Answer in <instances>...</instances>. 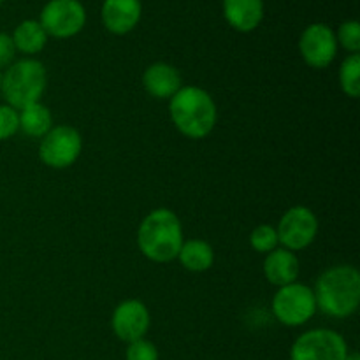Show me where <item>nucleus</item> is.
Listing matches in <instances>:
<instances>
[{
    "mask_svg": "<svg viewBox=\"0 0 360 360\" xmlns=\"http://www.w3.org/2000/svg\"><path fill=\"white\" fill-rule=\"evenodd\" d=\"M250 246L255 250L257 253L267 255L273 250L280 248V239H278L276 227L271 224H260L250 234Z\"/></svg>",
    "mask_w": 360,
    "mask_h": 360,
    "instance_id": "aec40b11",
    "label": "nucleus"
},
{
    "mask_svg": "<svg viewBox=\"0 0 360 360\" xmlns=\"http://www.w3.org/2000/svg\"><path fill=\"white\" fill-rule=\"evenodd\" d=\"M48 86V70L37 58H23L13 62L2 72L0 94L7 105L16 111L41 102Z\"/></svg>",
    "mask_w": 360,
    "mask_h": 360,
    "instance_id": "20e7f679",
    "label": "nucleus"
},
{
    "mask_svg": "<svg viewBox=\"0 0 360 360\" xmlns=\"http://www.w3.org/2000/svg\"><path fill=\"white\" fill-rule=\"evenodd\" d=\"M39 23L48 37L70 39L86 25V9L79 0H49L42 7Z\"/></svg>",
    "mask_w": 360,
    "mask_h": 360,
    "instance_id": "6e6552de",
    "label": "nucleus"
},
{
    "mask_svg": "<svg viewBox=\"0 0 360 360\" xmlns=\"http://www.w3.org/2000/svg\"><path fill=\"white\" fill-rule=\"evenodd\" d=\"M271 309L278 322L285 327L304 326L319 311L313 288L299 281L278 288L271 301Z\"/></svg>",
    "mask_w": 360,
    "mask_h": 360,
    "instance_id": "39448f33",
    "label": "nucleus"
},
{
    "mask_svg": "<svg viewBox=\"0 0 360 360\" xmlns=\"http://www.w3.org/2000/svg\"><path fill=\"white\" fill-rule=\"evenodd\" d=\"M172 125L188 139H204L218 122L217 102L200 86H181L169 98Z\"/></svg>",
    "mask_w": 360,
    "mask_h": 360,
    "instance_id": "f257e3e1",
    "label": "nucleus"
},
{
    "mask_svg": "<svg viewBox=\"0 0 360 360\" xmlns=\"http://www.w3.org/2000/svg\"><path fill=\"white\" fill-rule=\"evenodd\" d=\"M4 2V0H0V4H2Z\"/></svg>",
    "mask_w": 360,
    "mask_h": 360,
    "instance_id": "bb28decb",
    "label": "nucleus"
},
{
    "mask_svg": "<svg viewBox=\"0 0 360 360\" xmlns=\"http://www.w3.org/2000/svg\"><path fill=\"white\" fill-rule=\"evenodd\" d=\"M13 42L16 51L28 55L30 58L32 55H37L48 44V34L42 28V25L37 20H25L14 28L13 32Z\"/></svg>",
    "mask_w": 360,
    "mask_h": 360,
    "instance_id": "f3484780",
    "label": "nucleus"
},
{
    "mask_svg": "<svg viewBox=\"0 0 360 360\" xmlns=\"http://www.w3.org/2000/svg\"><path fill=\"white\" fill-rule=\"evenodd\" d=\"M347 340L333 329H311L294 341L290 360H345L348 355Z\"/></svg>",
    "mask_w": 360,
    "mask_h": 360,
    "instance_id": "0eeeda50",
    "label": "nucleus"
},
{
    "mask_svg": "<svg viewBox=\"0 0 360 360\" xmlns=\"http://www.w3.org/2000/svg\"><path fill=\"white\" fill-rule=\"evenodd\" d=\"M313 294L316 309L333 319H348L360 306V273L357 267L334 266L316 280Z\"/></svg>",
    "mask_w": 360,
    "mask_h": 360,
    "instance_id": "7ed1b4c3",
    "label": "nucleus"
},
{
    "mask_svg": "<svg viewBox=\"0 0 360 360\" xmlns=\"http://www.w3.org/2000/svg\"><path fill=\"white\" fill-rule=\"evenodd\" d=\"M281 248L301 252L308 248L319 234V218L309 207L294 206L283 213L276 225Z\"/></svg>",
    "mask_w": 360,
    "mask_h": 360,
    "instance_id": "1a4fd4ad",
    "label": "nucleus"
},
{
    "mask_svg": "<svg viewBox=\"0 0 360 360\" xmlns=\"http://www.w3.org/2000/svg\"><path fill=\"white\" fill-rule=\"evenodd\" d=\"M224 16L234 30L248 34L264 20V0H224Z\"/></svg>",
    "mask_w": 360,
    "mask_h": 360,
    "instance_id": "2eb2a0df",
    "label": "nucleus"
},
{
    "mask_svg": "<svg viewBox=\"0 0 360 360\" xmlns=\"http://www.w3.org/2000/svg\"><path fill=\"white\" fill-rule=\"evenodd\" d=\"M0 84H2V70H0Z\"/></svg>",
    "mask_w": 360,
    "mask_h": 360,
    "instance_id": "a878e982",
    "label": "nucleus"
},
{
    "mask_svg": "<svg viewBox=\"0 0 360 360\" xmlns=\"http://www.w3.org/2000/svg\"><path fill=\"white\" fill-rule=\"evenodd\" d=\"M181 86V74L171 63H151L143 72V88L157 101H169Z\"/></svg>",
    "mask_w": 360,
    "mask_h": 360,
    "instance_id": "ddd939ff",
    "label": "nucleus"
},
{
    "mask_svg": "<svg viewBox=\"0 0 360 360\" xmlns=\"http://www.w3.org/2000/svg\"><path fill=\"white\" fill-rule=\"evenodd\" d=\"M338 46L347 49L350 55L360 53V25L357 20L345 21L340 25V30L336 32Z\"/></svg>",
    "mask_w": 360,
    "mask_h": 360,
    "instance_id": "412c9836",
    "label": "nucleus"
},
{
    "mask_svg": "<svg viewBox=\"0 0 360 360\" xmlns=\"http://www.w3.org/2000/svg\"><path fill=\"white\" fill-rule=\"evenodd\" d=\"M83 151V137L72 125H55L39 139V158L48 167L63 171L77 162Z\"/></svg>",
    "mask_w": 360,
    "mask_h": 360,
    "instance_id": "423d86ee",
    "label": "nucleus"
},
{
    "mask_svg": "<svg viewBox=\"0 0 360 360\" xmlns=\"http://www.w3.org/2000/svg\"><path fill=\"white\" fill-rule=\"evenodd\" d=\"M178 260L190 273H204L213 267L214 250L204 239H188V241H183Z\"/></svg>",
    "mask_w": 360,
    "mask_h": 360,
    "instance_id": "dca6fc26",
    "label": "nucleus"
},
{
    "mask_svg": "<svg viewBox=\"0 0 360 360\" xmlns=\"http://www.w3.org/2000/svg\"><path fill=\"white\" fill-rule=\"evenodd\" d=\"M345 360H360V355L357 354V352H348L347 359Z\"/></svg>",
    "mask_w": 360,
    "mask_h": 360,
    "instance_id": "393cba45",
    "label": "nucleus"
},
{
    "mask_svg": "<svg viewBox=\"0 0 360 360\" xmlns=\"http://www.w3.org/2000/svg\"><path fill=\"white\" fill-rule=\"evenodd\" d=\"M115 336L123 343H134L146 338L151 327V315L148 306L139 299H127L115 308L111 316Z\"/></svg>",
    "mask_w": 360,
    "mask_h": 360,
    "instance_id": "9b49d317",
    "label": "nucleus"
},
{
    "mask_svg": "<svg viewBox=\"0 0 360 360\" xmlns=\"http://www.w3.org/2000/svg\"><path fill=\"white\" fill-rule=\"evenodd\" d=\"M137 246L148 260L167 264L178 259L185 236L181 220L169 207L150 211L137 229Z\"/></svg>",
    "mask_w": 360,
    "mask_h": 360,
    "instance_id": "f03ea898",
    "label": "nucleus"
},
{
    "mask_svg": "<svg viewBox=\"0 0 360 360\" xmlns=\"http://www.w3.org/2000/svg\"><path fill=\"white\" fill-rule=\"evenodd\" d=\"M336 32L326 23H311L299 37V53L311 69H327L338 55Z\"/></svg>",
    "mask_w": 360,
    "mask_h": 360,
    "instance_id": "9d476101",
    "label": "nucleus"
},
{
    "mask_svg": "<svg viewBox=\"0 0 360 360\" xmlns=\"http://www.w3.org/2000/svg\"><path fill=\"white\" fill-rule=\"evenodd\" d=\"M20 115V130L28 137L42 139L53 129V115L42 102H34L18 111Z\"/></svg>",
    "mask_w": 360,
    "mask_h": 360,
    "instance_id": "a211bd4d",
    "label": "nucleus"
},
{
    "mask_svg": "<svg viewBox=\"0 0 360 360\" xmlns=\"http://www.w3.org/2000/svg\"><path fill=\"white\" fill-rule=\"evenodd\" d=\"M341 91L350 98H359L360 95V53L357 55H348L347 58L341 62L340 74Z\"/></svg>",
    "mask_w": 360,
    "mask_h": 360,
    "instance_id": "6ab92c4d",
    "label": "nucleus"
},
{
    "mask_svg": "<svg viewBox=\"0 0 360 360\" xmlns=\"http://www.w3.org/2000/svg\"><path fill=\"white\" fill-rule=\"evenodd\" d=\"M16 56V48H14L13 37L6 32H0V69L9 67Z\"/></svg>",
    "mask_w": 360,
    "mask_h": 360,
    "instance_id": "b1692460",
    "label": "nucleus"
},
{
    "mask_svg": "<svg viewBox=\"0 0 360 360\" xmlns=\"http://www.w3.org/2000/svg\"><path fill=\"white\" fill-rule=\"evenodd\" d=\"M20 132V115L14 108L0 104V141H7Z\"/></svg>",
    "mask_w": 360,
    "mask_h": 360,
    "instance_id": "4be33fe9",
    "label": "nucleus"
},
{
    "mask_svg": "<svg viewBox=\"0 0 360 360\" xmlns=\"http://www.w3.org/2000/svg\"><path fill=\"white\" fill-rule=\"evenodd\" d=\"M158 359H160L158 348L155 347L150 340H146V338L127 345L125 360H158Z\"/></svg>",
    "mask_w": 360,
    "mask_h": 360,
    "instance_id": "5701e85b",
    "label": "nucleus"
},
{
    "mask_svg": "<svg viewBox=\"0 0 360 360\" xmlns=\"http://www.w3.org/2000/svg\"><path fill=\"white\" fill-rule=\"evenodd\" d=\"M264 276L274 287H287V285L295 283L301 274V262L297 255L290 250L276 248L267 253L264 260Z\"/></svg>",
    "mask_w": 360,
    "mask_h": 360,
    "instance_id": "4468645a",
    "label": "nucleus"
},
{
    "mask_svg": "<svg viewBox=\"0 0 360 360\" xmlns=\"http://www.w3.org/2000/svg\"><path fill=\"white\" fill-rule=\"evenodd\" d=\"M143 16L141 0H104L101 20L105 30L115 35H125L137 27Z\"/></svg>",
    "mask_w": 360,
    "mask_h": 360,
    "instance_id": "f8f14e48",
    "label": "nucleus"
}]
</instances>
